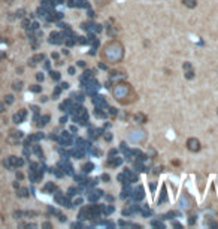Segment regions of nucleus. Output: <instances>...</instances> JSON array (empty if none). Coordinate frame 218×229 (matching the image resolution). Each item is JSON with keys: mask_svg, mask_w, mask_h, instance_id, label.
I'll return each instance as SVG.
<instances>
[{"mask_svg": "<svg viewBox=\"0 0 218 229\" xmlns=\"http://www.w3.org/2000/svg\"><path fill=\"white\" fill-rule=\"evenodd\" d=\"M124 55V48L123 45L118 42V40H112V42H108L103 49H102V57L106 60V61H120Z\"/></svg>", "mask_w": 218, "mask_h": 229, "instance_id": "f257e3e1", "label": "nucleus"}, {"mask_svg": "<svg viewBox=\"0 0 218 229\" xmlns=\"http://www.w3.org/2000/svg\"><path fill=\"white\" fill-rule=\"evenodd\" d=\"M114 95H115L117 101L121 103V104H130L138 98V95H136L135 89L132 88V85L124 83V82L114 88Z\"/></svg>", "mask_w": 218, "mask_h": 229, "instance_id": "f03ea898", "label": "nucleus"}, {"mask_svg": "<svg viewBox=\"0 0 218 229\" xmlns=\"http://www.w3.org/2000/svg\"><path fill=\"white\" fill-rule=\"evenodd\" d=\"M6 167H12V168H20L24 165V159L20 156H9L6 162H3Z\"/></svg>", "mask_w": 218, "mask_h": 229, "instance_id": "7ed1b4c3", "label": "nucleus"}, {"mask_svg": "<svg viewBox=\"0 0 218 229\" xmlns=\"http://www.w3.org/2000/svg\"><path fill=\"white\" fill-rule=\"evenodd\" d=\"M187 149L190 152H199L200 150V141L197 139H188L187 140Z\"/></svg>", "mask_w": 218, "mask_h": 229, "instance_id": "20e7f679", "label": "nucleus"}, {"mask_svg": "<svg viewBox=\"0 0 218 229\" xmlns=\"http://www.w3.org/2000/svg\"><path fill=\"white\" fill-rule=\"evenodd\" d=\"M26 116H27V110H24V109H21V110H18L14 116H12V121L15 122V124H21L24 119H26Z\"/></svg>", "mask_w": 218, "mask_h": 229, "instance_id": "39448f33", "label": "nucleus"}, {"mask_svg": "<svg viewBox=\"0 0 218 229\" xmlns=\"http://www.w3.org/2000/svg\"><path fill=\"white\" fill-rule=\"evenodd\" d=\"M60 143H61V144H70V143H72L70 134H69V133H61V136H60Z\"/></svg>", "mask_w": 218, "mask_h": 229, "instance_id": "423d86ee", "label": "nucleus"}, {"mask_svg": "<svg viewBox=\"0 0 218 229\" xmlns=\"http://www.w3.org/2000/svg\"><path fill=\"white\" fill-rule=\"evenodd\" d=\"M43 60H45V55H43V54H36V55L30 60V66H35V64H38V63L43 61Z\"/></svg>", "mask_w": 218, "mask_h": 229, "instance_id": "0eeeda50", "label": "nucleus"}, {"mask_svg": "<svg viewBox=\"0 0 218 229\" xmlns=\"http://www.w3.org/2000/svg\"><path fill=\"white\" fill-rule=\"evenodd\" d=\"M60 39H61V34H60V33H55V31L51 33V36H49V42H51V43H60V42H61Z\"/></svg>", "mask_w": 218, "mask_h": 229, "instance_id": "6e6552de", "label": "nucleus"}, {"mask_svg": "<svg viewBox=\"0 0 218 229\" xmlns=\"http://www.w3.org/2000/svg\"><path fill=\"white\" fill-rule=\"evenodd\" d=\"M41 139H43V134H42V133H36L35 136H30V137L27 139L26 144H29L30 141H38V140H41Z\"/></svg>", "mask_w": 218, "mask_h": 229, "instance_id": "1a4fd4ad", "label": "nucleus"}, {"mask_svg": "<svg viewBox=\"0 0 218 229\" xmlns=\"http://www.w3.org/2000/svg\"><path fill=\"white\" fill-rule=\"evenodd\" d=\"M102 193H103L102 190H93L91 193H88V199H90V201H96L97 198L102 196Z\"/></svg>", "mask_w": 218, "mask_h": 229, "instance_id": "9d476101", "label": "nucleus"}, {"mask_svg": "<svg viewBox=\"0 0 218 229\" xmlns=\"http://www.w3.org/2000/svg\"><path fill=\"white\" fill-rule=\"evenodd\" d=\"M133 196H135L136 201L142 199V198H144V189H142V187H138V190H135V195H133Z\"/></svg>", "mask_w": 218, "mask_h": 229, "instance_id": "9b49d317", "label": "nucleus"}, {"mask_svg": "<svg viewBox=\"0 0 218 229\" xmlns=\"http://www.w3.org/2000/svg\"><path fill=\"white\" fill-rule=\"evenodd\" d=\"M48 122H49V114H46V116H42L41 121H38V125H39V127H43V125H46Z\"/></svg>", "mask_w": 218, "mask_h": 229, "instance_id": "f8f14e48", "label": "nucleus"}, {"mask_svg": "<svg viewBox=\"0 0 218 229\" xmlns=\"http://www.w3.org/2000/svg\"><path fill=\"white\" fill-rule=\"evenodd\" d=\"M23 86H24L23 80H17V82H14V83H12V88H14L15 91H21V89H23Z\"/></svg>", "mask_w": 218, "mask_h": 229, "instance_id": "ddd939ff", "label": "nucleus"}, {"mask_svg": "<svg viewBox=\"0 0 218 229\" xmlns=\"http://www.w3.org/2000/svg\"><path fill=\"white\" fill-rule=\"evenodd\" d=\"M182 3H184L187 8H196V5H197L196 0H182Z\"/></svg>", "mask_w": 218, "mask_h": 229, "instance_id": "4468645a", "label": "nucleus"}, {"mask_svg": "<svg viewBox=\"0 0 218 229\" xmlns=\"http://www.w3.org/2000/svg\"><path fill=\"white\" fill-rule=\"evenodd\" d=\"M135 119H136V121H139L141 124H145V122H147V116H145V114H142V113L135 114Z\"/></svg>", "mask_w": 218, "mask_h": 229, "instance_id": "2eb2a0df", "label": "nucleus"}, {"mask_svg": "<svg viewBox=\"0 0 218 229\" xmlns=\"http://www.w3.org/2000/svg\"><path fill=\"white\" fill-rule=\"evenodd\" d=\"M43 190H45V192H54V190H55V185H54V183H46L45 187H43Z\"/></svg>", "mask_w": 218, "mask_h": 229, "instance_id": "dca6fc26", "label": "nucleus"}, {"mask_svg": "<svg viewBox=\"0 0 218 229\" xmlns=\"http://www.w3.org/2000/svg\"><path fill=\"white\" fill-rule=\"evenodd\" d=\"M18 196H21V198H27V196H29V189L21 187V189L18 190Z\"/></svg>", "mask_w": 218, "mask_h": 229, "instance_id": "f3484780", "label": "nucleus"}, {"mask_svg": "<svg viewBox=\"0 0 218 229\" xmlns=\"http://www.w3.org/2000/svg\"><path fill=\"white\" fill-rule=\"evenodd\" d=\"M93 168H94V165H93L91 162H88V164H85V165L82 167V171H84V173H90Z\"/></svg>", "mask_w": 218, "mask_h": 229, "instance_id": "a211bd4d", "label": "nucleus"}, {"mask_svg": "<svg viewBox=\"0 0 218 229\" xmlns=\"http://www.w3.org/2000/svg\"><path fill=\"white\" fill-rule=\"evenodd\" d=\"M121 164V158H115L114 161L111 159V161H109V165H112V167H117V165H120Z\"/></svg>", "mask_w": 218, "mask_h": 229, "instance_id": "6ab92c4d", "label": "nucleus"}, {"mask_svg": "<svg viewBox=\"0 0 218 229\" xmlns=\"http://www.w3.org/2000/svg\"><path fill=\"white\" fill-rule=\"evenodd\" d=\"M30 91L38 94V92H41V91H42V86H39V85H32V86H30Z\"/></svg>", "mask_w": 218, "mask_h": 229, "instance_id": "aec40b11", "label": "nucleus"}, {"mask_svg": "<svg viewBox=\"0 0 218 229\" xmlns=\"http://www.w3.org/2000/svg\"><path fill=\"white\" fill-rule=\"evenodd\" d=\"M14 103V95H6L5 97V104H12Z\"/></svg>", "mask_w": 218, "mask_h": 229, "instance_id": "412c9836", "label": "nucleus"}, {"mask_svg": "<svg viewBox=\"0 0 218 229\" xmlns=\"http://www.w3.org/2000/svg\"><path fill=\"white\" fill-rule=\"evenodd\" d=\"M51 77H52L54 80H58V79H60V73H58V71H51Z\"/></svg>", "mask_w": 218, "mask_h": 229, "instance_id": "4be33fe9", "label": "nucleus"}, {"mask_svg": "<svg viewBox=\"0 0 218 229\" xmlns=\"http://www.w3.org/2000/svg\"><path fill=\"white\" fill-rule=\"evenodd\" d=\"M96 3H97L99 6H105L106 3H109V0H96Z\"/></svg>", "mask_w": 218, "mask_h": 229, "instance_id": "5701e85b", "label": "nucleus"}, {"mask_svg": "<svg viewBox=\"0 0 218 229\" xmlns=\"http://www.w3.org/2000/svg\"><path fill=\"white\" fill-rule=\"evenodd\" d=\"M112 211H114V207H111V205H108V207H106V210H105V213H106V214H111Z\"/></svg>", "mask_w": 218, "mask_h": 229, "instance_id": "b1692460", "label": "nucleus"}, {"mask_svg": "<svg viewBox=\"0 0 218 229\" xmlns=\"http://www.w3.org/2000/svg\"><path fill=\"white\" fill-rule=\"evenodd\" d=\"M132 213H133L132 208H126V210H123V214H124V216H129V214H132Z\"/></svg>", "mask_w": 218, "mask_h": 229, "instance_id": "393cba45", "label": "nucleus"}, {"mask_svg": "<svg viewBox=\"0 0 218 229\" xmlns=\"http://www.w3.org/2000/svg\"><path fill=\"white\" fill-rule=\"evenodd\" d=\"M96 116H97V118H105V113H103V112H99V109H97V110H96Z\"/></svg>", "mask_w": 218, "mask_h": 229, "instance_id": "a878e982", "label": "nucleus"}, {"mask_svg": "<svg viewBox=\"0 0 218 229\" xmlns=\"http://www.w3.org/2000/svg\"><path fill=\"white\" fill-rule=\"evenodd\" d=\"M193 76H194V73H193L191 70H188V71H187V74H185V77H187V79H193Z\"/></svg>", "mask_w": 218, "mask_h": 229, "instance_id": "bb28decb", "label": "nucleus"}, {"mask_svg": "<svg viewBox=\"0 0 218 229\" xmlns=\"http://www.w3.org/2000/svg\"><path fill=\"white\" fill-rule=\"evenodd\" d=\"M23 26H24V28H29V26H30V21H29V20H24V21H23Z\"/></svg>", "mask_w": 218, "mask_h": 229, "instance_id": "cd10ccee", "label": "nucleus"}, {"mask_svg": "<svg viewBox=\"0 0 218 229\" xmlns=\"http://www.w3.org/2000/svg\"><path fill=\"white\" fill-rule=\"evenodd\" d=\"M36 79H38L39 82H42V80H43V74H42V73H38V74H36Z\"/></svg>", "mask_w": 218, "mask_h": 229, "instance_id": "c85d7f7f", "label": "nucleus"}, {"mask_svg": "<svg viewBox=\"0 0 218 229\" xmlns=\"http://www.w3.org/2000/svg\"><path fill=\"white\" fill-rule=\"evenodd\" d=\"M184 69H185V70H191V64H190V63H185V64H184Z\"/></svg>", "mask_w": 218, "mask_h": 229, "instance_id": "c756f323", "label": "nucleus"}, {"mask_svg": "<svg viewBox=\"0 0 218 229\" xmlns=\"http://www.w3.org/2000/svg\"><path fill=\"white\" fill-rule=\"evenodd\" d=\"M102 180H103V182H108V180H109V176H108V174H103V176H102Z\"/></svg>", "mask_w": 218, "mask_h": 229, "instance_id": "7c9ffc66", "label": "nucleus"}, {"mask_svg": "<svg viewBox=\"0 0 218 229\" xmlns=\"http://www.w3.org/2000/svg\"><path fill=\"white\" fill-rule=\"evenodd\" d=\"M69 73L73 74V73H75V67H69Z\"/></svg>", "mask_w": 218, "mask_h": 229, "instance_id": "2f4dec72", "label": "nucleus"}, {"mask_svg": "<svg viewBox=\"0 0 218 229\" xmlns=\"http://www.w3.org/2000/svg\"><path fill=\"white\" fill-rule=\"evenodd\" d=\"M111 114H112V116H115V114H117V110H115V109H111Z\"/></svg>", "mask_w": 218, "mask_h": 229, "instance_id": "473e14b6", "label": "nucleus"}, {"mask_svg": "<svg viewBox=\"0 0 218 229\" xmlns=\"http://www.w3.org/2000/svg\"><path fill=\"white\" fill-rule=\"evenodd\" d=\"M152 225H154V226H163L160 222H152Z\"/></svg>", "mask_w": 218, "mask_h": 229, "instance_id": "72a5a7b5", "label": "nucleus"}, {"mask_svg": "<svg viewBox=\"0 0 218 229\" xmlns=\"http://www.w3.org/2000/svg\"><path fill=\"white\" fill-rule=\"evenodd\" d=\"M17 177H18V179H24V176H23L21 173H17Z\"/></svg>", "mask_w": 218, "mask_h": 229, "instance_id": "f704fd0d", "label": "nucleus"}, {"mask_svg": "<svg viewBox=\"0 0 218 229\" xmlns=\"http://www.w3.org/2000/svg\"><path fill=\"white\" fill-rule=\"evenodd\" d=\"M66 119H67V118L64 116V118H61V119H60V122H61V124H64V122H66Z\"/></svg>", "mask_w": 218, "mask_h": 229, "instance_id": "c9c22d12", "label": "nucleus"}, {"mask_svg": "<svg viewBox=\"0 0 218 229\" xmlns=\"http://www.w3.org/2000/svg\"><path fill=\"white\" fill-rule=\"evenodd\" d=\"M0 112H5V107L3 106H0Z\"/></svg>", "mask_w": 218, "mask_h": 229, "instance_id": "e433bc0d", "label": "nucleus"}, {"mask_svg": "<svg viewBox=\"0 0 218 229\" xmlns=\"http://www.w3.org/2000/svg\"><path fill=\"white\" fill-rule=\"evenodd\" d=\"M3 57H5V54H0V60H2Z\"/></svg>", "mask_w": 218, "mask_h": 229, "instance_id": "4c0bfd02", "label": "nucleus"}]
</instances>
